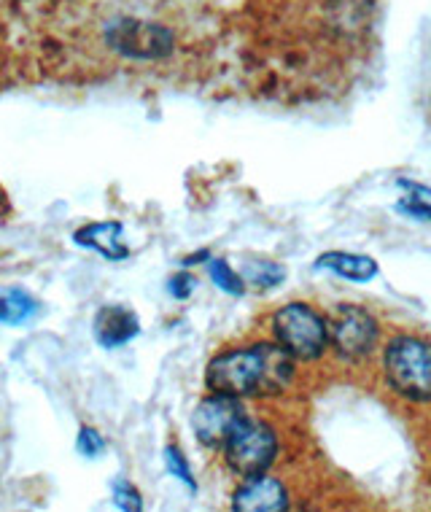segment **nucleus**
I'll list each match as a JSON object with an SVG mask.
<instances>
[{"label":"nucleus","mask_w":431,"mask_h":512,"mask_svg":"<svg viewBox=\"0 0 431 512\" xmlns=\"http://www.w3.org/2000/svg\"><path fill=\"white\" fill-rule=\"evenodd\" d=\"M294 375L297 362L270 337L219 351L205 367V386L221 397L262 399L289 391Z\"/></svg>","instance_id":"obj_1"},{"label":"nucleus","mask_w":431,"mask_h":512,"mask_svg":"<svg viewBox=\"0 0 431 512\" xmlns=\"http://www.w3.org/2000/svg\"><path fill=\"white\" fill-rule=\"evenodd\" d=\"M92 41L116 62L149 65L168 60L178 49L181 33L173 19L132 9H111L92 25Z\"/></svg>","instance_id":"obj_2"},{"label":"nucleus","mask_w":431,"mask_h":512,"mask_svg":"<svg viewBox=\"0 0 431 512\" xmlns=\"http://www.w3.org/2000/svg\"><path fill=\"white\" fill-rule=\"evenodd\" d=\"M380 372L388 391L405 402H431V337L396 329L380 348Z\"/></svg>","instance_id":"obj_3"},{"label":"nucleus","mask_w":431,"mask_h":512,"mask_svg":"<svg viewBox=\"0 0 431 512\" xmlns=\"http://www.w3.org/2000/svg\"><path fill=\"white\" fill-rule=\"evenodd\" d=\"M270 337L294 362H321L329 351V318L305 300H291L270 313Z\"/></svg>","instance_id":"obj_4"},{"label":"nucleus","mask_w":431,"mask_h":512,"mask_svg":"<svg viewBox=\"0 0 431 512\" xmlns=\"http://www.w3.org/2000/svg\"><path fill=\"white\" fill-rule=\"evenodd\" d=\"M326 318H329V351L340 362L364 370L380 359L383 327L375 313L356 302H337V308Z\"/></svg>","instance_id":"obj_5"},{"label":"nucleus","mask_w":431,"mask_h":512,"mask_svg":"<svg viewBox=\"0 0 431 512\" xmlns=\"http://www.w3.org/2000/svg\"><path fill=\"white\" fill-rule=\"evenodd\" d=\"M278 432L264 418L246 413L221 445V456L232 475L240 480L270 472L278 459Z\"/></svg>","instance_id":"obj_6"},{"label":"nucleus","mask_w":431,"mask_h":512,"mask_svg":"<svg viewBox=\"0 0 431 512\" xmlns=\"http://www.w3.org/2000/svg\"><path fill=\"white\" fill-rule=\"evenodd\" d=\"M248 410L240 405V399L235 397H221V394H211L203 399L192 415V429L197 434V442L205 448H219L229 437V432L238 426V421L246 415Z\"/></svg>","instance_id":"obj_7"},{"label":"nucleus","mask_w":431,"mask_h":512,"mask_svg":"<svg viewBox=\"0 0 431 512\" xmlns=\"http://www.w3.org/2000/svg\"><path fill=\"white\" fill-rule=\"evenodd\" d=\"M291 507L289 488L281 477L262 472L246 477L232 494V510L238 512H283Z\"/></svg>","instance_id":"obj_8"},{"label":"nucleus","mask_w":431,"mask_h":512,"mask_svg":"<svg viewBox=\"0 0 431 512\" xmlns=\"http://www.w3.org/2000/svg\"><path fill=\"white\" fill-rule=\"evenodd\" d=\"M138 335V316L122 305H106L97 310L95 337L103 348H119Z\"/></svg>","instance_id":"obj_9"},{"label":"nucleus","mask_w":431,"mask_h":512,"mask_svg":"<svg viewBox=\"0 0 431 512\" xmlns=\"http://www.w3.org/2000/svg\"><path fill=\"white\" fill-rule=\"evenodd\" d=\"M316 267L321 270H332L340 278H348V281L367 283L378 275V265L372 256L364 254H351V251H326L316 259Z\"/></svg>","instance_id":"obj_10"},{"label":"nucleus","mask_w":431,"mask_h":512,"mask_svg":"<svg viewBox=\"0 0 431 512\" xmlns=\"http://www.w3.org/2000/svg\"><path fill=\"white\" fill-rule=\"evenodd\" d=\"M79 246L95 248L108 259H124L127 248L122 243V224L119 221H103V224H87L76 232Z\"/></svg>","instance_id":"obj_11"},{"label":"nucleus","mask_w":431,"mask_h":512,"mask_svg":"<svg viewBox=\"0 0 431 512\" xmlns=\"http://www.w3.org/2000/svg\"><path fill=\"white\" fill-rule=\"evenodd\" d=\"M36 313L38 302L25 289H17V286L0 289V324L17 327V324H25L27 318H33Z\"/></svg>","instance_id":"obj_12"},{"label":"nucleus","mask_w":431,"mask_h":512,"mask_svg":"<svg viewBox=\"0 0 431 512\" xmlns=\"http://www.w3.org/2000/svg\"><path fill=\"white\" fill-rule=\"evenodd\" d=\"M211 275H213V281L219 283L224 292L243 294V281H240L238 275L229 270L227 262H221V259L211 262Z\"/></svg>","instance_id":"obj_13"},{"label":"nucleus","mask_w":431,"mask_h":512,"mask_svg":"<svg viewBox=\"0 0 431 512\" xmlns=\"http://www.w3.org/2000/svg\"><path fill=\"white\" fill-rule=\"evenodd\" d=\"M114 502L122 510H141V494L127 480H116L114 483Z\"/></svg>","instance_id":"obj_14"},{"label":"nucleus","mask_w":431,"mask_h":512,"mask_svg":"<svg viewBox=\"0 0 431 512\" xmlns=\"http://www.w3.org/2000/svg\"><path fill=\"white\" fill-rule=\"evenodd\" d=\"M79 451L92 459V456H100V453L106 451V442H103V437H100L95 429H81Z\"/></svg>","instance_id":"obj_15"},{"label":"nucleus","mask_w":431,"mask_h":512,"mask_svg":"<svg viewBox=\"0 0 431 512\" xmlns=\"http://www.w3.org/2000/svg\"><path fill=\"white\" fill-rule=\"evenodd\" d=\"M168 464H170V469H173V472H176L178 477H181V480H186V483H189V486H194L192 483V472H189V467H186V461L181 459V453L176 451V448H168Z\"/></svg>","instance_id":"obj_16"},{"label":"nucleus","mask_w":431,"mask_h":512,"mask_svg":"<svg viewBox=\"0 0 431 512\" xmlns=\"http://www.w3.org/2000/svg\"><path fill=\"white\" fill-rule=\"evenodd\" d=\"M6 62H9V25L0 14V73L6 71Z\"/></svg>","instance_id":"obj_17"}]
</instances>
